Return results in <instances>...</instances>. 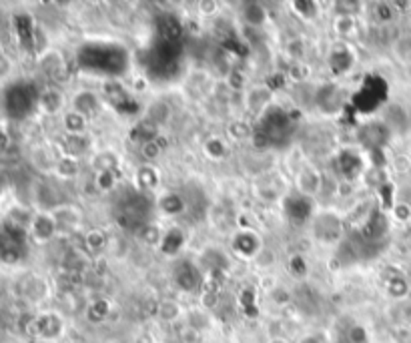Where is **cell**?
<instances>
[{
    "label": "cell",
    "mask_w": 411,
    "mask_h": 343,
    "mask_svg": "<svg viewBox=\"0 0 411 343\" xmlns=\"http://www.w3.org/2000/svg\"><path fill=\"white\" fill-rule=\"evenodd\" d=\"M36 102H38V95L34 97L26 85H14L12 89H8V93L4 97L8 115L16 117V119L25 117L26 113L32 109V104H36Z\"/></svg>",
    "instance_id": "cell-1"
},
{
    "label": "cell",
    "mask_w": 411,
    "mask_h": 343,
    "mask_svg": "<svg viewBox=\"0 0 411 343\" xmlns=\"http://www.w3.org/2000/svg\"><path fill=\"white\" fill-rule=\"evenodd\" d=\"M28 233L36 243H47L50 241L58 231H56V221L52 217V213L41 211L36 215H32V221L28 225Z\"/></svg>",
    "instance_id": "cell-2"
},
{
    "label": "cell",
    "mask_w": 411,
    "mask_h": 343,
    "mask_svg": "<svg viewBox=\"0 0 411 343\" xmlns=\"http://www.w3.org/2000/svg\"><path fill=\"white\" fill-rule=\"evenodd\" d=\"M343 233V223L335 213H323L315 219V235L323 243H333L337 241Z\"/></svg>",
    "instance_id": "cell-3"
},
{
    "label": "cell",
    "mask_w": 411,
    "mask_h": 343,
    "mask_svg": "<svg viewBox=\"0 0 411 343\" xmlns=\"http://www.w3.org/2000/svg\"><path fill=\"white\" fill-rule=\"evenodd\" d=\"M52 217L56 221V231L58 233H73L80 223V211L71 205H58L52 211Z\"/></svg>",
    "instance_id": "cell-4"
},
{
    "label": "cell",
    "mask_w": 411,
    "mask_h": 343,
    "mask_svg": "<svg viewBox=\"0 0 411 343\" xmlns=\"http://www.w3.org/2000/svg\"><path fill=\"white\" fill-rule=\"evenodd\" d=\"M317 107H319L323 113H327V115L337 113L339 109L343 107V93H341V89L335 87V85H325V87H321L319 93H317Z\"/></svg>",
    "instance_id": "cell-5"
},
{
    "label": "cell",
    "mask_w": 411,
    "mask_h": 343,
    "mask_svg": "<svg viewBox=\"0 0 411 343\" xmlns=\"http://www.w3.org/2000/svg\"><path fill=\"white\" fill-rule=\"evenodd\" d=\"M261 249V241L253 231H239L233 239V251L243 259H253Z\"/></svg>",
    "instance_id": "cell-6"
},
{
    "label": "cell",
    "mask_w": 411,
    "mask_h": 343,
    "mask_svg": "<svg viewBox=\"0 0 411 343\" xmlns=\"http://www.w3.org/2000/svg\"><path fill=\"white\" fill-rule=\"evenodd\" d=\"M271 100H273V91H271V87H263V85H261V87L249 89L247 95H245V104H247V109H249L251 113H255V115L267 111V109L271 107Z\"/></svg>",
    "instance_id": "cell-7"
},
{
    "label": "cell",
    "mask_w": 411,
    "mask_h": 343,
    "mask_svg": "<svg viewBox=\"0 0 411 343\" xmlns=\"http://www.w3.org/2000/svg\"><path fill=\"white\" fill-rule=\"evenodd\" d=\"M321 187H323L321 173L315 171V169H311V167H305V169H301L299 177H297V189H299V195H303L309 199V197L321 193Z\"/></svg>",
    "instance_id": "cell-8"
},
{
    "label": "cell",
    "mask_w": 411,
    "mask_h": 343,
    "mask_svg": "<svg viewBox=\"0 0 411 343\" xmlns=\"http://www.w3.org/2000/svg\"><path fill=\"white\" fill-rule=\"evenodd\" d=\"M36 107L47 115H58L65 107V95L58 89H45L43 93H38Z\"/></svg>",
    "instance_id": "cell-9"
},
{
    "label": "cell",
    "mask_w": 411,
    "mask_h": 343,
    "mask_svg": "<svg viewBox=\"0 0 411 343\" xmlns=\"http://www.w3.org/2000/svg\"><path fill=\"white\" fill-rule=\"evenodd\" d=\"M34 325H36V333L41 338H47V340L58 338L60 331H63V321H60V318L56 313H45V316H41V318L34 321Z\"/></svg>",
    "instance_id": "cell-10"
},
{
    "label": "cell",
    "mask_w": 411,
    "mask_h": 343,
    "mask_svg": "<svg viewBox=\"0 0 411 343\" xmlns=\"http://www.w3.org/2000/svg\"><path fill=\"white\" fill-rule=\"evenodd\" d=\"M329 67H331V73H347L353 67V54H351V50L347 49L345 45H337L335 49L331 50V54H329Z\"/></svg>",
    "instance_id": "cell-11"
},
{
    "label": "cell",
    "mask_w": 411,
    "mask_h": 343,
    "mask_svg": "<svg viewBox=\"0 0 411 343\" xmlns=\"http://www.w3.org/2000/svg\"><path fill=\"white\" fill-rule=\"evenodd\" d=\"M100 107L98 97L93 91H80L78 95H74L73 98V111L82 115V117H89V115H95Z\"/></svg>",
    "instance_id": "cell-12"
},
{
    "label": "cell",
    "mask_w": 411,
    "mask_h": 343,
    "mask_svg": "<svg viewBox=\"0 0 411 343\" xmlns=\"http://www.w3.org/2000/svg\"><path fill=\"white\" fill-rule=\"evenodd\" d=\"M177 283L183 291H195L201 283V275H199L197 267L191 263H183L177 269Z\"/></svg>",
    "instance_id": "cell-13"
},
{
    "label": "cell",
    "mask_w": 411,
    "mask_h": 343,
    "mask_svg": "<svg viewBox=\"0 0 411 343\" xmlns=\"http://www.w3.org/2000/svg\"><path fill=\"white\" fill-rule=\"evenodd\" d=\"M135 183H137L139 189L153 191V189H157L159 183H161V173L157 171L153 165H145V167H141V169L137 171V175H135Z\"/></svg>",
    "instance_id": "cell-14"
},
{
    "label": "cell",
    "mask_w": 411,
    "mask_h": 343,
    "mask_svg": "<svg viewBox=\"0 0 411 343\" xmlns=\"http://www.w3.org/2000/svg\"><path fill=\"white\" fill-rule=\"evenodd\" d=\"M183 245H185V233H183V229L173 227V229H169V231L163 235V241H161V245L159 247L163 249L165 255H177Z\"/></svg>",
    "instance_id": "cell-15"
},
{
    "label": "cell",
    "mask_w": 411,
    "mask_h": 343,
    "mask_svg": "<svg viewBox=\"0 0 411 343\" xmlns=\"http://www.w3.org/2000/svg\"><path fill=\"white\" fill-rule=\"evenodd\" d=\"M243 19H245V23L249 26H263L267 23V19H269V14H267L263 4H259V2H249V4H245Z\"/></svg>",
    "instance_id": "cell-16"
},
{
    "label": "cell",
    "mask_w": 411,
    "mask_h": 343,
    "mask_svg": "<svg viewBox=\"0 0 411 343\" xmlns=\"http://www.w3.org/2000/svg\"><path fill=\"white\" fill-rule=\"evenodd\" d=\"M41 67L47 74H50L52 78H56L60 73H65V60L58 52L54 50H47L41 58Z\"/></svg>",
    "instance_id": "cell-17"
},
{
    "label": "cell",
    "mask_w": 411,
    "mask_h": 343,
    "mask_svg": "<svg viewBox=\"0 0 411 343\" xmlns=\"http://www.w3.org/2000/svg\"><path fill=\"white\" fill-rule=\"evenodd\" d=\"M89 151V141L85 135H67L65 139V157H73L78 161L80 155Z\"/></svg>",
    "instance_id": "cell-18"
},
{
    "label": "cell",
    "mask_w": 411,
    "mask_h": 343,
    "mask_svg": "<svg viewBox=\"0 0 411 343\" xmlns=\"http://www.w3.org/2000/svg\"><path fill=\"white\" fill-rule=\"evenodd\" d=\"M63 126L67 131V135H85L87 131V117L74 113V111H69L63 119Z\"/></svg>",
    "instance_id": "cell-19"
},
{
    "label": "cell",
    "mask_w": 411,
    "mask_h": 343,
    "mask_svg": "<svg viewBox=\"0 0 411 343\" xmlns=\"http://www.w3.org/2000/svg\"><path fill=\"white\" fill-rule=\"evenodd\" d=\"M159 207L167 215H179V213L185 211V201L179 195H175V193H169V195H165L159 201Z\"/></svg>",
    "instance_id": "cell-20"
},
{
    "label": "cell",
    "mask_w": 411,
    "mask_h": 343,
    "mask_svg": "<svg viewBox=\"0 0 411 343\" xmlns=\"http://www.w3.org/2000/svg\"><path fill=\"white\" fill-rule=\"evenodd\" d=\"M333 30L337 32L341 38H349V36L355 34L357 23H355L353 16H341V14H337V19L333 21Z\"/></svg>",
    "instance_id": "cell-21"
},
{
    "label": "cell",
    "mask_w": 411,
    "mask_h": 343,
    "mask_svg": "<svg viewBox=\"0 0 411 343\" xmlns=\"http://www.w3.org/2000/svg\"><path fill=\"white\" fill-rule=\"evenodd\" d=\"M157 316H159V319H163V321H175V319H179V316H181V305L177 301H173V299H165V301L159 303Z\"/></svg>",
    "instance_id": "cell-22"
},
{
    "label": "cell",
    "mask_w": 411,
    "mask_h": 343,
    "mask_svg": "<svg viewBox=\"0 0 411 343\" xmlns=\"http://www.w3.org/2000/svg\"><path fill=\"white\" fill-rule=\"evenodd\" d=\"M54 171L58 173L63 179H71V177H74V175L78 173V161L73 159V157H65V155H63V159L56 161Z\"/></svg>",
    "instance_id": "cell-23"
},
{
    "label": "cell",
    "mask_w": 411,
    "mask_h": 343,
    "mask_svg": "<svg viewBox=\"0 0 411 343\" xmlns=\"http://www.w3.org/2000/svg\"><path fill=\"white\" fill-rule=\"evenodd\" d=\"M205 153H207V157L209 159H225L227 157V153H229V148L225 145V141L223 139H219V137H213V139H209L207 143H205Z\"/></svg>",
    "instance_id": "cell-24"
},
{
    "label": "cell",
    "mask_w": 411,
    "mask_h": 343,
    "mask_svg": "<svg viewBox=\"0 0 411 343\" xmlns=\"http://www.w3.org/2000/svg\"><path fill=\"white\" fill-rule=\"evenodd\" d=\"M117 167V157L115 153H98L93 159V169L97 173L102 171H115Z\"/></svg>",
    "instance_id": "cell-25"
},
{
    "label": "cell",
    "mask_w": 411,
    "mask_h": 343,
    "mask_svg": "<svg viewBox=\"0 0 411 343\" xmlns=\"http://www.w3.org/2000/svg\"><path fill=\"white\" fill-rule=\"evenodd\" d=\"M163 235H165V233H161V229H159L157 225H153V223H148V225H143V227H141V239L145 241L146 245L151 247L161 245Z\"/></svg>",
    "instance_id": "cell-26"
},
{
    "label": "cell",
    "mask_w": 411,
    "mask_h": 343,
    "mask_svg": "<svg viewBox=\"0 0 411 343\" xmlns=\"http://www.w3.org/2000/svg\"><path fill=\"white\" fill-rule=\"evenodd\" d=\"M291 8H295V12H297L303 21H313L315 16L319 14L317 4H315V2H309V0H305V2H291Z\"/></svg>",
    "instance_id": "cell-27"
},
{
    "label": "cell",
    "mask_w": 411,
    "mask_h": 343,
    "mask_svg": "<svg viewBox=\"0 0 411 343\" xmlns=\"http://www.w3.org/2000/svg\"><path fill=\"white\" fill-rule=\"evenodd\" d=\"M95 185L100 191H111L117 185V175L115 171H102L95 175Z\"/></svg>",
    "instance_id": "cell-28"
},
{
    "label": "cell",
    "mask_w": 411,
    "mask_h": 343,
    "mask_svg": "<svg viewBox=\"0 0 411 343\" xmlns=\"http://www.w3.org/2000/svg\"><path fill=\"white\" fill-rule=\"evenodd\" d=\"M87 247H89V251H102L104 247H107V237H104V233L102 231H91L89 235H87Z\"/></svg>",
    "instance_id": "cell-29"
},
{
    "label": "cell",
    "mask_w": 411,
    "mask_h": 343,
    "mask_svg": "<svg viewBox=\"0 0 411 343\" xmlns=\"http://www.w3.org/2000/svg\"><path fill=\"white\" fill-rule=\"evenodd\" d=\"M387 289H389V294L393 295V297H403V295L408 294V283H406V279H401V277H393V279L387 283Z\"/></svg>",
    "instance_id": "cell-30"
},
{
    "label": "cell",
    "mask_w": 411,
    "mask_h": 343,
    "mask_svg": "<svg viewBox=\"0 0 411 343\" xmlns=\"http://www.w3.org/2000/svg\"><path fill=\"white\" fill-rule=\"evenodd\" d=\"M375 14H377V19L379 21H384V23H389L391 19H393V6L391 4H387V2H379L377 4V10H375Z\"/></svg>",
    "instance_id": "cell-31"
},
{
    "label": "cell",
    "mask_w": 411,
    "mask_h": 343,
    "mask_svg": "<svg viewBox=\"0 0 411 343\" xmlns=\"http://www.w3.org/2000/svg\"><path fill=\"white\" fill-rule=\"evenodd\" d=\"M12 74V60L8 58V54L0 52V80H6Z\"/></svg>",
    "instance_id": "cell-32"
},
{
    "label": "cell",
    "mask_w": 411,
    "mask_h": 343,
    "mask_svg": "<svg viewBox=\"0 0 411 343\" xmlns=\"http://www.w3.org/2000/svg\"><path fill=\"white\" fill-rule=\"evenodd\" d=\"M397 54H399L403 60H411V36L397 41Z\"/></svg>",
    "instance_id": "cell-33"
},
{
    "label": "cell",
    "mask_w": 411,
    "mask_h": 343,
    "mask_svg": "<svg viewBox=\"0 0 411 343\" xmlns=\"http://www.w3.org/2000/svg\"><path fill=\"white\" fill-rule=\"evenodd\" d=\"M349 342L351 343H365L367 342V333H365V329L363 327H353L351 331H349Z\"/></svg>",
    "instance_id": "cell-34"
},
{
    "label": "cell",
    "mask_w": 411,
    "mask_h": 343,
    "mask_svg": "<svg viewBox=\"0 0 411 343\" xmlns=\"http://www.w3.org/2000/svg\"><path fill=\"white\" fill-rule=\"evenodd\" d=\"M251 126L245 123H233L231 124V133H239V139H245V137H249L251 135Z\"/></svg>",
    "instance_id": "cell-35"
},
{
    "label": "cell",
    "mask_w": 411,
    "mask_h": 343,
    "mask_svg": "<svg viewBox=\"0 0 411 343\" xmlns=\"http://www.w3.org/2000/svg\"><path fill=\"white\" fill-rule=\"evenodd\" d=\"M199 8H201V12H203V14H215V12H217L219 4L217 2H213V0H209V2H201V4H199Z\"/></svg>",
    "instance_id": "cell-36"
},
{
    "label": "cell",
    "mask_w": 411,
    "mask_h": 343,
    "mask_svg": "<svg viewBox=\"0 0 411 343\" xmlns=\"http://www.w3.org/2000/svg\"><path fill=\"white\" fill-rule=\"evenodd\" d=\"M410 207L408 205H399V207H395V215L399 217V221H408L410 217Z\"/></svg>",
    "instance_id": "cell-37"
},
{
    "label": "cell",
    "mask_w": 411,
    "mask_h": 343,
    "mask_svg": "<svg viewBox=\"0 0 411 343\" xmlns=\"http://www.w3.org/2000/svg\"><path fill=\"white\" fill-rule=\"evenodd\" d=\"M6 147H8V137L4 133H0V151H4Z\"/></svg>",
    "instance_id": "cell-38"
},
{
    "label": "cell",
    "mask_w": 411,
    "mask_h": 343,
    "mask_svg": "<svg viewBox=\"0 0 411 343\" xmlns=\"http://www.w3.org/2000/svg\"><path fill=\"white\" fill-rule=\"evenodd\" d=\"M301 343H321V340L317 335H307L305 340H301Z\"/></svg>",
    "instance_id": "cell-39"
},
{
    "label": "cell",
    "mask_w": 411,
    "mask_h": 343,
    "mask_svg": "<svg viewBox=\"0 0 411 343\" xmlns=\"http://www.w3.org/2000/svg\"><path fill=\"white\" fill-rule=\"evenodd\" d=\"M2 193H4V179L0 177V195H2Z\"/></svg>",
    "instance_id": "cell-40"
},
{
    "label": "cell",
    "mask_w": 411,
    "mask_h": 343,
    "mask_svg": "<svg viewBox=\"0 0 411 343\" xmlns=\"http://www.w3.org/2000/svg\"><path fill=\"white\" fill-rule=\"evenodd\" d=\"M269 343H287V342H285V340H271Z\"/></svg>",
    "instance_id": "cell-41"
}]
</instances>
